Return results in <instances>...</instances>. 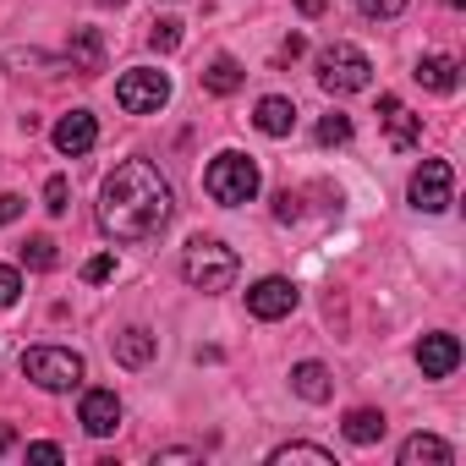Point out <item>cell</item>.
Returning <instances> with one entry per match:
<instances>
[{"instance_id": "8fae6325", "label": "cell", "mask_w": 466, "mask_h": 466, "mask_svg": "<svg viewBox=\"0 0 466 466\" xmlns=\"http://www.w3.org/2000/svg\"><path fill=\"white\" fill-rule=\"evenodd\" d=\"M50 137H56V148H61V154H72V159H77V154H88V148L99 143V121H94L88 110H72V116H61V121H56V132H50Z\"/></svg>"}, {"instance_id": "2e32d148", "label": "cell", "mask_w": 466, "mask_h": 466, "mask_svg": "<svg viewBox=\"0 0 466 466\" xmlns=\"http://www.w3.org/2000/svg\"><path fill=\"white\" fill-rule=\"evenodd\" d=\"M154 351H159V335H148V329H121L116 335V362L121 368H143V362H154Z\"/></svg>"}, {"instance_id": "ba28073f", "label": "cell", "mask_w": 466, "mask_h": 466, "mask_svg": "<svg viewBox=\"0 0 466 466\" xmlns=\"http://www.w3.org/2000/svg\"><path fill=\"white\" fill-rule=\"evenodd\" d=\"M291 308H297V286H291L286 275H269V280H258V286L248 291V313L264 319V324H269V319H286Z\"/></svg>"}, {"instance_id": "7c38bea8", "label": "cell", "mask_w": 466, "mask_h": 466, "mask_svg": "<svg viewBox=\"0 0 466 466\" xmlns=\"http://www.w3.org/2000/svg\"><path fill=\"white\" fill-rule=\"evenodd\" d=\"M77 422H83L94 439L116 433V428H121V400H116V390H88V395H83V411H77Z\"/></svg>"}, {"instance_id": "7402d4cb", "label": "cell", "mask_w": 466, "mask_h": 466, "mask_svg": "<svg viewBox=\"0 0 466 466\" xmlns=\"http://www.w3.org/2000/svg\"><path fill=\"white\" fill-rule=\"evenodd\" d=\"M23 264L28 269H56V242L50 237H28L23 242Z\"/></svg>"}, {"instance_id": "44dd1931", "label": "cell", "mask_w": 466, "mask_h": 466, "mask_svg": "<svg viewBox=\"0 0 466 466\" xmlns=\"http://www.w3.org/2000/svg\"><path fill=\"white\" fill-rule=\"evenodd\" d=\"M269 461H275V466H291V461H308V466H335V455H329L324 444H280V450H269Z\"/></svg>"}, {"instance_id": "e575fe53", "label": "cell", "mask_w": 466, "mask_h": 466, "mask_svg": "<svg viewBox=\"0 0 466 466\" xmlns=\"http://www.w3.org/2000/svg\"><path fill=\"white\" fill-rule=\"evenodd\" d=\"M99 6H127V0H99Z\"/></svg>"}, {"instance_id": "484cf974", "label": "cell", "mask_w": 466, "mask_h": 466, "mask_svg": "<svg viewBox=\"0 0 466 466\" xmlns=\"http://www.w3.org/2000/svg\"><path fill=\"white\" fill-rule=\"evenodd\" d=\"M66 198H72L66 176H50V181H45V208H50V214H66Z\"/></svg>"}, {"instance_id": "8992f818", "label": "cell", "mask_w": 466, "mask_h": 466, "mask_svg": "<svg viewBox=\"0 0 466 466\" xmlns=\"http://www.w3.org/2000/svg\"><path fill=\"white\" fill-rule=\"evenodd\" d=\"M116 105H121L127 116H154V110L170 105V77L154 72V66H132V72L116 83Z\"/></svg>"}, {"instance_id": "836d02e7", "label": "cell", "mask_w": 466, "mask_h": 466, "mask_svg": "<svg viewBox=\"0 0 466 466\" xmlns=\"http://www.w3.org/2000/svg\"><path fill=\"white\" fill-rule=\"evenodd\" d=\"M302 6V17H324V0H297Z\"/></svg>"}, {"instance_id": "5bb4252c", "label": "cell", "mask_w": 466, "mask_h": 466, "mask_svg": "<svg viewBox=\"0 0 466 466\" xmlns=\"http://www.w3.org/2000/svg\"><path fill=\"white\" fill-rule=\"evenodd\" d=\"M450 461H455V450L439 433H411L400 444V466H450Z\"/></svg>"}, {"instance_id": "3957f363", "label": "cell", "mask_w": 466, "mask_h": 466, "mask_svg": "<svg viewBox=\"0 0 466 466\" xmlns=\"http://www.w3.org/2000/svg\"><path fill=\"white\" fill-rule=\"evenodd\" d=\"M203 192L225 208H237V203H253L258 198V165L248 154H219L208 170H203Z\"/></svg>"}, {"instance_id": "ffe728a7", "label": "cell", "mask_w": 466, "mask_h": 466, "mask_svg": "<svg viewBox=\"0 0 466 466\" xmlns=\"http://www.w3.org/2000/svg\"><path fill=\"white\" fill-rule=\"evenodd\" d=\"M242 83H248V72L230 61V56H214V61L203 66V88H208V94H219V99H225V94H237Z\"/></svg>"}, {"instance_id": "f546056e", "label": "cell", "mask_w": 466, "mask_h": 466, "mask_svg": "<svg viewBox=\"0 0 466 466\" xmlns=\"http://www.w3.org/2000/svg\"><path fill=\"white\" fill-rule=\"evenodd\" d=\"M297 214H302V208H297V192H280V198H275V219H297Z\"/></svg>"}, {"instance_id": "52a82bcc", "label": "cell", "mask_w": 466, "mask_h": 466, "mask_svg": "<svg viewBox=\"0 0 466 466\" xmlns=\"http://www.w3.org/2000/svg\"><path fill=\"white\" fill-rule=\"evenodd\" d=\"M450 198H455V170H450L444 159H422L417 176H411V208H422V214H444Z\"/></svg>"}, {"instance_id": "5b68a950", "label": "cell", "mask_w": 466, "mask_h": 466, "mask_svg": "<svg viewBox=\"0 0 466 466\" xmlns=\"http://www.w3.org/2000/svg\"><path fill=\"white\" fill-rule=\"evenodd\" d=\"M319 83L329 88V94H362L368 83H373V61L357 50V45H329L324 56H319Z\"/></svg>"}, {"instance_id": "9a60e30c", "label": "cell", "mask_w": 466, "mask_h": 466, "mask_svg": "<svg viewBox=\"0 0 466 466\" xmlns=\"http://www.w3.org/2000/svg\"><path fill=\"white\" fill-rule=\"evenodd\" d=\"M411 77H417L428 94H455V88H461V66H455L450 56H422Z\"/></svg>"}, {"instance_id": "9c48e42d", "label": "cell", "mask_w": 466, "mask_h": 466, "mask_svg": "<svg viewBox=\"0 0 466 466\" xmlns=\"http://www.w3.org/2000/svg\"><path fill=\"white\" fill-rule=\"evenodd\" d=\"M417 368H422V379H450L461 368V340L455 335H422L417 340Z\"/></svg>"}, {"instance_id": "277c9868", "label": "cell", "mask_w": 466, "mask_h": 466, "mask_svg": "<svg viewBox=\"0 0 466 466\" xmlns=\"http://www.w3.org/2000/svg\"><path fill=\"white\" fill-rule=\"evenodd\" d=\"M23 379H34L39 390L61 395V390H77L83 384V357L72 346H28L23 351Z\"/></svg>"}, {"instance_id": "1f68e13d", "label": "cell", "mask_w": 466, "mask_h": 466, "mask_svg": "<svg viewBox=\"0 0 466 466\" xmlns=\"http://www.w3.org/2000/svg\"><path fill=\"white\" fill-rule=\"evenodd\" d=\"M302 50H308V39H302V34H291V39H286V50H280V61H297Z\"/></svg>"}, {"instance_id": "f1b7e54d", "label": "cell", "mask_w": 466, "mask_h": 466, "mask_svg": "<svg viewBox=\"0 0 466 466\" xmlns=\"http://www.w3.org/2000/svg\"><path fill=\"white\" fill-rule=\"evenodd\" d=\"M17 214H23V198L17 192H0V225H12Z\"/></svg>"}, {"instance_id": "83f0119b", "label": "cell", "mask_w": 466, "mask_h": 466, "mask_svg": "<svg viewBox=\"0 0 466 466\" xmlns=\"http://www.w3.org/2000/svg\"><path fill=\"white\" fill-rule=\"evenodd\" d=\"M357 6H362L368 17H379V23H384V17H400V12H406V0H357Z\"/></svg>"}, {"instance_id": "e0dca14e", "label": "cell", "mask_w": 466, "mask_h": 466, "mask_svg": "<svg viewBox=\"0 0 466 466\" xmlns=\"http://www.w3.org/2000/svg\"><path fill=\"white\" fill-rule=\"evenodd\" d=\"M291 390H297L302 400H313V406L335 395V384H329V368H324V362H297V368H291Z\"/></svg>"}, {"instance_id": "4316f807", "label": "cell", "mask_w": 466, "mask_h": 466, "mask_svg": "<svg viewBox=\"0 0 466 466\" xmlns=\"http://www.w3.org/2000/svg\"><path fill=\"white\" fill-rule=\"evenodd\" d=\"M110 275H116V258H110V253H99V258L83 264V280H88V286H99V280H110Z\"/></svg>"}, {"instance_id": "4fadbf2b", "label": "cell", "mask_w": 466, "mask_h": 466, "mask_svg": "<svg viewBox=\"0 0 466 466\" xmlns=\"http://www.w3.org/2000/svg\"><path fill=\"white\" fill-rule=\"evenodd\" d=\"M253 127H258L264 137H291V132H297V105H291V99H280V94H269V99H258Z\"/></svg>"}, {"instance_id": "603a6c76", "label": "cell", "mask_w": 466, "mask_h": 466, "mask_svg": "<svg viewBox=\"0 0 466 466\" xmlns=\"http://www.w3.org/2000/svg\"><path fill=\"white\" fill-rule=\"evenodd\" d=\"M148 45H154V50H165V56H170V50H181V23H176V17H159V23L148 28Z\"/></svg>"}, {"instance_id": "d4e9b609", "label": "cell", "mask_w": 466, "mask_h": 466, "mask_svg": "<svg viewBox=\"0 0 466 466\" xmlns=\"http://www.w3.org/2000/svg\"><path fill=\"white\" fill-rule=\"evenodd\" d=\"M17 297H23V275L12 264H0V308H17Z\"/></svg>"}, {"instance_id": "ac0fdd59", "label": "cell", "mask_w": 466, "mask_h": 466, "mask_svg": "<svg viewBox=\"0 0 466 466\" xmlns=\"http://www.w3.org/2000/svg\"><path fill=\"white\" fill-rule=\"evenodd\" d=\"M66 56H72V66H83V72H105V39H99V28H72Z\"/></svg>"}, {"instance_id": "6da1fadb", "label": "cell", "mask_w": 466, "mask_h": 466, "mask_svg": "<svg viewBox=\"0 0 466 466\" xmlns=\"http://www.w3.org/2000/svg\"><path fill=\"white\" fill-rule=\"evenodd\" d=\"M170 181L148 165V159H121L110 176H105V192H99V225L105 237L116 242H148L170 225Z\"/></svg>"}, {"instance_id": "cb8c5ba5", "label": "cell", "mask_w": 466, "mask_h": 466, "mask_svg": "<svg viewBox=\"0 0 466 466\" xmlns=\"http://www.w3.org/2000/svg\"><path fill=\"white\" fill-rule=\"evenodd\" d=\"M319 143H324V148L351 143V116H324V121H319Z\"/></svg>"}, {"instance_id": "4dcf8cb0", "label": "cell", "mask_w": 466, "mask_h": 466, "mask_svg": "<svg viewBox=\"0 0 466 466\" xmlns=\"http://www.w3.org/2000/svg\"><path fill=\"white\" fill-rule=\"evenodd\" d=\"M28 455H34V461H61V444H50V439H39V444H28Z\"/></svg>"}, {"instance_id": "d6a6232c", "label": "cell", "mask_w": 466, "mask_h": 466, "mask_svg": "<svg viewBox=\"0 0 466 466\" xmlns=\"http://www.w3.org/2000/svg\"><path fill=\"white\" fill-rule=\"evenodd\" d=\"M12 444H17V428H12V422H0V455H6Z\"/></svg>"}, {"instance_id": "d6986e66", "label": "cell", "mask_w": 466, "mask_h": 466, "mask_svg": "<svg viewBox=\"0 0 466 466\" xmlns=\"http://www.w3.org/2000/svg\"><path fill=\"white\" fill-rule=\"evenodd\" d=\"M384 411H373V406H357V411H346V422H340V433L351 439V444H379L384 439Z\"/></svg>"}, {"instance_id": "30bf717a", "label": "cell", "mask_w": 466, "mask_h": 466, "mask_svg": "<svg viewBox=\"0 0 466 466\" xmlns=\"http://www.w3.org/2000/svg\"><path fill=\"white\" fill-rule=\"evenodd\" d=\"M379 121H384V132H390L395 148H417V143H422V116H411L395 94L379 99Z\"/></svg>"}, {"instance_id": "7a4b0ae2", "label": "cell", "mask_w": 466, "mask_h": 466, "mask_svg": "<svg viewBox=\"0 0 466 466\" xmlns=\"http://www.w3.org/2000/svg\"><path fill=\"white\" fill-rule=\"evenodd\" d=\"M237 253H230L225 242H214V237H198L192 248H187V258H181V275H187V286L192 291H230L237 286Z\"/></svg>"}]
</instances>
